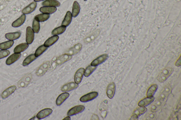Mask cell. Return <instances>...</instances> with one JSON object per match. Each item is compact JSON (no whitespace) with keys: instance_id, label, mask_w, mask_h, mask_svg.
<instances>
[{"instance_id":"cell-43","label":"cell","mask_w":181,"mask_h":120,"mask_svg":"<svg viewBox=\"0 0 181 120\" xmlns=\"http://www.w3.org/2000/svg\"><path fill=\"white\" fill-rule=\"evenodd\" d=\"M34 2H39L44 1V0H34Z\"/></svg>"},{"instance_id":"cell-21","label":"cell","mask_w":181,"mask_h":120,"mask_svg":"<svg viewBox=\"0 0 181 120\" xmlns=\"http://www.w3.org/2000/svg\"><path fill=\"white\" fill-rule=\"evenodd\" d=\"M44 6H51V7H59L61 3L57 0H46L42 3Z\"/></svg>"},{"instance_id":"cell-29","label":"cell","mask_w":181,"mask_h":120,"mask_svg":"<svg viewBox=\"0 0 181 120\" xmlns=\"http://www.w3.org/2000/svg\"><path fill=\"white\" fill-rule=\"evenodd\" d=\"M100 30H97L95 32L93 33L91 35H90L87 38H85L84 40L85 42L89 43L93 41L94 39H95L97 37V36L100 34Z\"/></svg>"},{"instance_id":"cell-20","label":"cell","mask_w":181,"mask_h":120,"mask_svg":"<svg viewBox=\"0 0 181 120\" xmlns=\"http://www.w3.org/2000/svg\"><path fill=\"white\" fill-rule=\"evenodd\" d=\"M70 96V94L68 93H62L57 97L56 100V104L58 106H60Z\"/></svg>"},{"instance_id":"cell-5","label":"cell","mask_w":181,"mask_h":120,"mask_svg":"<svg viewBox=\"0 0 181 120\" xmlns=\"http://www.w3.org/2000/svg\"><path fill=\"white\" fill-rule=\"evenodd\" d=\"M50 67V63L47 61L42 64L36 70V74L38 76H42L46 73Z\"/></svg>"},{"instance_id":"cell-11","label":"cell","mask_w":181,"mask_h":120,"mask_svg":"<svg viewBox=\"0 0 181 120\" xmlns=\"http://www.w3.org/2000/svg\"><path fill=\"white\" fill-rule=\"evenodd\" d=\"M116 91V85L114 83H111L108 85L107 89V95L109 99H112L115 95Z\"/></svg>"},{"instance_id":"cell-45","label":"cell","mask_w":181,"mask_h":120,"mask_svg":"<svg viewBox=\"0 0 181 120\" xmlns=\"http://www.w3.org/2000/svg\"><path fill=\"white\" fill-rule=\"evenodd\" d=\"M0 102H1V101H0Z\"/></svg>"},{"instance_id":"cell-41","label":"cell","mask_w":181,"mask_h":120,"mask_svg":"<svg viewBox=\"0 0 181 120\" xmlns=\"http://www.w3.org/2000/svg\"><path fill=\"white\" fill-rule=\"evenodd\" d=\"M175 65L176 66H181L180 57L179 59L178 60V61L176 62Z\"/></svg>"},{"instance_id":"cell-33","label":"cell","mask_w":181,"mask_h":120,"mask_svg":"<svg viewBox=\"0 0 181 120\" xmlns=\"http://www.w3.org/2000/svg\"><path fill=\"white\" fill-rule=\"evenodd\" d=\"M14 44V41L11 40L2 43L0 44V49L1 50H6L12 47Z\"/></svg>"},{"instance_id":"cell-36","label":"cell","mask_w":181,"mask_h":120,"mask_svg":"<svg viewBox=\"0 0 181 120\" xmlns=\"http://www.w3.org/2000/svg\"><path fill=\"white\" fill-rule=\"evenodd\" d=\"M47 49V48L44 46V45L41 46L36 49L34 55L36 57H39L43 54Z\"/></svg>"},{"instance_id":"cell-30","label":"cell","mask_w":181,"mask_h":120,"mask_svg":"<svg viewBox=\"0 0 181 120\" xmlns=\"http://www.w3.org/2000/svg\"><path fill=\"white\" fill-rule=\"evenodd\" d=\"M66 29V27L64 26L61 25L57 28H56L52 31V34L53 36L60 35L64 33Z\"/></svg>"},{"instance_id":"cell-14","label":"cell","mask_w":181,"mask_h":120,"mask_svg":"<svg viewBox=\"0 0 181 120\" xmlns=\"http://www.w3.org/2000/svg\"><path fill=\"white\" fill-rule=\"evenodd\" d=\"M82 47V45L81 44H77L72 47L66 51V54L71 55L76 54L81 51Z\"/></svg>"},{"instance_id":"cell-24","label":"cell","mask_w":181,"mask_h":120,"mask_svg":"<svg viewBox=\"0 0 181 120\" xmlns=\"http://www.w3.org/2000/svg\"><path fill=\"white\" fill-rule=\"evenodd\" d=\"M154 99L155 98L153 96L152 97H147L140 101L138 105L139 106L145 107L151 104Z\"/></svg>"},{"instance_id":"cell-1","label":"cell","mask_w":181,"mask_h":120,"mask_svg":"<svg viewBox=\"0 0 181 120\" xmlns=\"http://www.w3.org/2000/svg\"><path fill=\"white\" fill-rule=\"evenodd\" d=\"M173 69L168 67L163 69L157 77V79L159 82L163 83L166 80L173 72Z\"/></svg>"},{"instance_id":"cell-34","label":"cell","mask_w":181,"mask_h":120,"mask_svg":"<svg viewBox=\"0 0 181 120\" xmlns=\"http://www.w3.org/2000/svg\"><path fill=\"white\" fill-rule=\"evenodd\" d=\"M50 17L49 14H42L37 15L34 18L39 22H43L48 20Z\"/></svg>"},{"instance_id":"cell-7","label":"cell","mask_w":181,"mask_h":120,"mask_svg":"<svg viewBox=\"0 0 181 120\" xmlns=\"http://www.w3.org/2000/svg\"><path fill=\"white\" fill-rule=\"evenodd\" d=\"M98 94L97 92H93L88 93L82 96L80 98V101L82 102H85L90 101L97 97Z\"/></svg>"},{"instance_id":"cell-39","label":"cell","mask_w":181,"mask_h":120,"mask_svg":"<svg viewBox=\"0 0 181 120\" xmlns=\"http://www.w3.org/2000/svg\"><path fill=\"white\" fill-rule=\"evenodd\" d=\"M10 54V52L7 50H0V59L8 56Z\"/></svg>"},{"instance_id":"cell-31","label":"cell","mask_w":181,"mask_h":120,"mask_svg":"<svg viewBox=\"0 0 181 120\" xmlns=\"http://www.w3.org/2000/svg\"><path fill=\"white\" fill-rule=\"evenodd\" d=\"M158 86L156 84H154L151 86L148 89L147 92V97H152L154 96L155 93L158 89Z\"/></svg>"},{"instance_id":"cell-18","label":"cell","mask_w":181,"mask_h":120,"mask_svg":"<svg viewBox=\"0 0 181 120\" xmlns=\"http://www.w3.org/2000/svg\"><path fill=\"white\" fill-rule=\"evenodd\" d=\"M16 87L15 86H12L4 90L1 94V97L3 99L7 98L15 91Z\"/></svg>"},{"instance_id":"cell-38","label":"cell","mask_w":181,"mask_h":120,"mask_svg":"<svg viewBox=\"0 0 181 120\" xmlns=\"http://www.w3.org/2000/svg\"><path fill=\"white\" fill-rule=\"evenodd\" d=\"M33 31L34 33L37 34L39 32L40 30V24L39 22L34 19L32 25Z\"/></svg>"},{"instance_id":"cell-10","label":"cell","mask_w":181,"mask_h":120,"mask_svg":"<svg viewBox=\"0 0 181 120\" xmlns=\"http://www.w3.org/2000/svg\"><path fill=\"white\" fill-rule=\"evenodd\" d=\"M85 109L84 106L81 105L75 106L69 110L67 113V115L70 116L79 114L85 110Z\"/></svg>"},{"instance_id":"cell-42","label":"cell","mask_w":181,"mask_h":120,"mask_svg":"<svg viewBox=\"0 0 181 120\" xmlns=\"http://www.w3.org/2000/svg\"><path fill=\"white\" fill-rule=\"evenodd\" d=\"M70 117H66V118H64L63 120H70Z\"/></svg>"},{"instance_id":"cell-37","label":"cell","mask_w":181,"mask_h":120,"mask_svg":"<svg viewBox=\"0 0 181 120\" xmlns=\"http://www.w3.org/2000/svg\"><path fill=\"white\" fill-rule=\"evenodd\" d=\"M96 68L97 67L92 66L90 65L88 66L85 70L84 74V76L85 77L89 76L96 70Z\"/></svg>"},{"instance_id":"cell-32","label":"cell","mask_w":181,"mask_h":120,"mask_svg":"<svg viewBox=\"0 0 181 120\" xmlns=\"http://www.w3.org/2000/svg\"><path fill=\"white\" fill-rule=\"evenodd\" d=\"M37 58L34 54L30 55L28 56L23 61L22 65L24 66H27L29 65L32 62Z\"/></svg>"},{"instance_id":"cell-44","label":"cell","mask_w":181,"mask_h":120,"mask_svg":"<svg viewBox=\"0 0 181 120\" xmlns=\"http://www.w3.org/2000/svg\"><path fill=\"white\" fill-rule=\"evenodd\" d=\"M84 1H87V0H84Z\"/></svg>"},{"instance_id":"cell-23","label":"cell","mask_w":181,"mask_h":120,"mask_svg":"<svg viewBox=\"0 0 181 120\" xmlns=\"http://www.w3.org/2000/svg\"><path fill=\"white\" fill-rule=\"evenodd\" d=\"M26 19V15L23 14L20 18L12 23V27L14 28L20 27L25 23Z\"/></svg>"},{"instance_id":"cell-12","label":"cell","mask_w":181,"mask_h":120,"mask_svg":"<svg viewBox=\"0 0 181 120\" xmlns=\"http://www.w3.org/2000/svg\"><path fill=\"white\" fill-rule=\"evenodd\" d=\"M37 4L36 2H33L29 4L26 7L24 8L22 11L23 14L27 15L31 13L34 11L37 7Z\"/></svg>"},{"instance_id":"cell-9","label":"cell","mask_w":181,"mask_h":120,"mask_svg":"<svg viewBox=\"0 0 181 120\" xmlns=\"http://www.w3.org/2000/svg\"><path fill=\"white\" fill-rule=\"evenodd\" d=\"M34 38V33L31 27H28L26 32V41L29 44L33 42Z\"/></svg>"},{"instance_id":"cell-26","label":"cell","mask_w":181,"mask_h":120,"mask_svg":"<svg viewBox=\"0 0 181 120\" xmlns=\"http://www.w3.org/2000/svg\"><path fill=\"white\" fill-rule=\"evenodd\" d=\"M80 11V7L79 4L77 1H75L73 3L72 11V16L74 18H76L79 14Z\"/></svg>"},{"instance_id":"cell-22","label":"cell","mask_w":181,"mask_h":120,"mask_svg":"<svg viewBox=\"0 0 181 120\" xmlns=\"http://www.w3.org/2000/svg\"><path fill=\"white\" fill-rule=\"evenodd\" d=\"M59 36L57 35L53 36L50 37L45 41L44 45L46 47L48 48L49 47L52 46L59 39Z\"/></svg>"},{"instance_id":"cell-2","label":"cell","mask_w":181,"mask_h":120,"mask_svg":"<svg viewBox=\"0 0 181 120\" xmlns=\"http://www.w3.org/2000/svg\"><path fill=\"white\" fill-rule=\"evenodd\" d=\"M72 56L65 54L58 57L53 63V67L56 68L57 66L61 65L66 62L72 59Z\"/></svg>"},{"instance_id":"cell-15","label":"cell","mask_w":181,"mask_h":120,"mask_svg":"<svg viewBox=\"0 0 181 120\" xmlns=\"http://www.w3.org/2000/svg\"><path fill=\"white\" fill-rule=\"evenodd\" d=\"M53 112V110L51 109H45L38 113L36 115V118L38 119H41L48 116Z\"/></svg>"},{"instance_id":"cell-8","label":"cell","mask_w":181,"mask_h":120,"mask_svg":"<svg viewBox=\"0 0 181 120\" xmlns=\"http://www.w3.org/2000/svg\"><path fill=\"white\" fill-rule=\"evenodd\" d=\"M108 58V55L107 54H104L100 56L94 61H93L90 64V65L94 67L100 65L106 61Z\"/></svg>"},{"instance_id":"cell-3","label":"cell","mask_w":181,"mask_h":120,"mask_svg":"<svg viewBox=\"0 0 181 120\" xmlns=\"http://www.w3.org/2000/svg\"><path fill=\"white\" fill-rule=\"evenodd\" d=\"M32 79V76L31 73L26 75L19 81L18 83V86L19 88H25L31 82Z\"/></svg>"},{"instance_id":"cell-35","label":"cell","mask_w":181,"mask_h":120,"mask_svg":"<svg viewBox=\"0 0 181 120\" xmlns=\"http://www.w3.org/2000/svg\"><path fill=\"white\" fill-rule=\"evenodd\" d=\"M147 110V109L145 107L140 106L135 109L133 112V115L138 117L140 115L144 114Z\"/></svg>"},{"instance_id":"cell-17","label":"cell","mask_w":181,"mask_h":120,"mask_svg":"<svg viewBox=\"0 0 181 120\" xmlns=\"http://www.w3.org/2000/svg\"><path fill=\"white\" fill-rule=\"evenodd\" d=\"M20 53H15L8 58L6 60V63L8 65H10L18 61L21 57Z\"/></svg>"},{"instance_id":"cell-4","label":"cell","mask_w":181,"mask_h":120,"mask_svg":"<svg viewBox=\"0 0 181 120\" xmlns=\"http://www.w3.org/2000/svg\"><path fill=\"white\" fill-rule=\"evenodd\" d=\"M166 102L165 101L158 98L151 107V111L154 112H157L162 108Z\"/></svg>"},{"instance_id":"cell-28","label":"cell","mask_w":181,"mask_h":120,"mask_svg":"<svg viewBox=\"0 0 181 120\" xmlns=\"http://www.w3.org/2000/svg\"><path fill=\"white\" fill-rule=\"evenodd\" d=\"M29 45L27 43H22L19 44L14 49V52L16 53H20L25 51L29 47Z\"/></svg>"},{"instance_id":"cell-16","label":"cell","mask_w":181,"mask_h":120,"mask_svg":"<svg viewBox=\"0 0 181 120\" xmlns=\"http://www.w3.org/2000/svg\"><path fill=\"white\" fill-rule=\"evenodd\" d=\"M79 86L75 83L70 82L67 83L62 86L61 90L63 92H68L77 88Z\"/></svg>"},{"instance_id":"cell-40","label":"cell","mask_w":181,"mask_h":120,"mask_svg":"<svg viewBox=\"0 0 181 120\" xmlns=\"http://www.w3.org/2000/svg\"><path fill=\"white\" fill-rule=\"evenodd\" d=\"M155 112H152L146 115V119L147 120H153L155 118L156 114Z\"/></svg>"},{"instance_id":"cell-25","label":"cell","mask_w":181,"mask_h":120,"mask_svg":"<svg viewBox=\"0 0 181 120\" xmlns=\"http://www.w3.org/2000/svg\"><path fill=\"white\" fill-rule=\"evenodd\" d=\"M72 15L71 12L70 11L67 12L65 18L62 21V25L66 27H68L70 25L72 20Z\"/></svg>"},{"instance_id":"cell-19","label":"cell","mask_w":181,"mask_h":120,"mask_svg":"<svg viewBox=\"0 0 181 120\" xmlns=\"http://www.w3.org/2000/svg\"><path fill=\"white\" fill-rule=\"evenodd\" d=\"M57 8L55 7L51 6H43L40 8V11L43 14H51L56 11Z\"/></svg>"},{"instance_id":"cell-27","label":"cell","mask_w":181,"mask_h":120,"mask_svg":"<svg viewBox=\"0 0 181 120\" xmlns=\"http://www.w3.org/2000/svg\"><path fill=\"white\" fill-rule=\"evenodd\" d=\"M21 35V33L20 32H16L15 33H8L5 35V37L6 39L11 41H14L18 39Z\"/></svg>"},{"instance_id":"cell-6","label":"cell","mask_w":181,"mask_h":120,"mask_svg":"<svg viewBox=\"0 0 181 120\" xmlns=\"http://www.w3.org/2000/svg\"><path fill=\"white\" fill-rule=\"evenodd\" d=\"M171 86L169 85L166 86L163 88L158 98L166 102V101L168 97L171 92Z\"/></svg>"},{"instance_id":"cell-13","label":"cell","mask_w":181,"mask_h":120,"mask_svg":"<svg viewBox=\"0 0 181 120\" xmlns=\"http://www.w3.org/2000/svg\"><path fill=\"white\" fill-rule=\"evenodd\" d=\"M85 69L81 68L77 70L74 76V81L75 83L79 84L81 82L84 74L85 72Z\"/></svg>"}]
</instances>
